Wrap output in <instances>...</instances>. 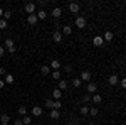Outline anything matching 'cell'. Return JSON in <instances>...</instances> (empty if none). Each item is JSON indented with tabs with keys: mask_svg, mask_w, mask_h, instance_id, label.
<instances>
[{
	"mask_svg": "<svg viewBox=\"0 0 126 125\" xmlns=\"http://www.w3.org/2000/svg\"><path fill=\"white\" fill-rule=\"evenodd\" d=\"M9 122H10V117L7 113H2L0 115V124H9Z\"/></svg>",
	"mask_w": 126,
	"mask_h": 125,
	"instance_id": "7402d4cb",
	"label": "cell"
},
{
	"mask_svg": "<svg viewBox=\"0 0 126 125\" xmlns=\"http://www.w3.org/2000/svg\"><path fill=\"white\" fill-rule=\"evenodd\" d=\"M64 71H66V73H71V71H72V66H69V64H67V66L64 68Z\"/></svg>",
	"mask_w": 126,
	"mask_h": 125,
	"instance_id": "60d3db41",
	"label": "cell"
},
{
	"mask_svg": "<svg viewBox=\"0 0 126 125\" xmlns=\"http://www.w3.org/2000/svg\"><path fill=\"white\" fill-rule=\"evenodd\" d=\"M5 86V81H3V79H2V78H0V90H2V88Z\"/></svg>",
	"mask_w": 126,
	"mask_h": 125,
	"instance_id": "7bdbcfd3",
	"label": "cell"
},
{
	"mask_svg": "<svg viewBox=\"0 0 126 125\" xmlns=\"http://www.w3.org/2000/svg\"><path fill=\"white\" fill-rule=\"evenodd\" d=\"M108 83H109L111 86H116V85H119V78H118V75H111V76L108 78Z\"/></svg>",
	"mask_w": 126,
	"mask_h": 125,
	"instance_id": "3957f363",
	"label": "cell"
},
{
	"mask_svg": "<svg viewBox=\"0 0 126 125\" xmlns=\"http://www.w3.org/2000/svg\"><path fill=\"white\" fill-rule=\"evenodd\" d=\"M7 75V69L5 68H0V76H5Z\"/></svg>",
	"mask_w": 126,
	"mask_h": 125,
	"instance_id": "8d00e7d4",
	"label": "cell"
},
{
	"mask_svg": "<svg viewBox=\"0 0 126 125\" xmlns=\"http://www.w3.org/2000/svg\"><path fill=\"white\" fill-rule=\"evenodd\" d=\"M14 125H24V124H22V118H17V120H14Z\"/></svg>",
	"mask_w": 126,
	"mask_h": 125,
	"instance_id": "f35d334b",
	"label": "cell"
},
{
	"mask_svg": "<svg viewBox=\"0 0 126 125\" xmlns=\"http://www.w3.org/2000/svg\"><path fill=\"white\" fill-rule=\"evenodd\" d=\"M50 118H52V120H59V118H61V112L52 108V110H50Z\"/></svg>",
	"mask_w": 126,
	"mask_h": 125,
	"instance_id": "2e32d148",
	"label": "cell"
},
{
	"mask_svg": "<svg viewBox=\"0 0 126 125\" xmlns=\"http://www.w3.org/2000/svg\"><path fill=\"white\" fill-rule=\"evenodd\" d=\"M62 34H66V36H71V34H72V27H69V25H64V27H62Z\"/></svg>",
	"mask_w": 126,
	"mask_h": 125,
	"instance_id": "cb8c5ba5",
	"label": "cell"
},
{
	"mask_svg": "<svg viewBox=\"0 0 126 125\" xmlns=\"http://www.w3.org/2000/svg\"><path fill=\"white\" fill-rule=\"evenodd\" d=\"M69 125H79V120L78 118H71L69 120Z\"/></svg>",
	"mask_w": 126,
	"mask_h": 125,
	"instance_id": "d590c367",
	"label": "cell"
},
{
	"mask_svg": "<svg viewBox=\"0 0 126 125\" xmlns=\"http://www.w3.org/2000/svg\"><path fill=\"white\" fill-rule=\"evenodd\" d=\"M52 78H54L56 81H59V79H61V71H52Z\"/></svg>",
	"mask_w": 126,
	"mask_h": 125,
	"instance_id": "4dcf8cb0",
	"label": "cell"
},
{
	"mask_svg": "<svg viewBox=\"0 0 126 125\" xmlns=\"http://www.w3.org/2000/svg\"><path fill=\"white\" fill-rule=\"evenodd\" d=\"M52 105H54V100H46V106L52 110Z\"/></svg>",
	"mask_w": 126,
	"mask_h": 125,
	"instance_id": "e575fe53",
	"label": "cell"
},
{
	"mask_svg": "<svg viewBox=\"0 0 126 125\" xmlns=\"http://www.w3.org/2000/svg\"><path fill=\"white\" fill-rule=\"evenodd\" d=\"M3 81H5V85H14L15 78H14V75H12V73H7V75H5V78H3Z\"/></svg>",
	"mask_w": 126,
	"mask_h": 125,
	"instance_id": "9c48e42d",
	"label": "cell"
},
{
	"mask_svg": "<svg viewBox=\"0 0 126 125\" xmlns=\"http://www.w3.org/2000/svg\"><path fill=\"white\" fill-rule=\"evenodd\" d=\"M76 27H78V29H84V27H86V19H84L82 15L76 17Z\"/></svg>",
	"mask_w": 126,
	"mask_h": 125,
	"instance_id": "7a4b0ae2",
	"label": "cell"
},
{
	"mask_svg": "<svg viewBox=\"0 0 126 125\" xmlns=\"http://www.w3.org/2000/svg\"><path fill=\"white\" fill-rule=\"evenodd\" d=\"M96 91H97L96 83H87V93H96Z\"/></svg>",
	"mask_w": 126,
	"mask_h": 125,
	"instance_id": "9a60e30c",
	"label": "cell"
},
{
	"mask_svg": "<svg viewBox=\"0 0 126 125\" xmlns=\"http://www.w3.org/2000/svg\"><path fill=\"white\" fill-rule=\"evenodd\" d=\"M7 52H9V54H15V46L10 48V49H7Z\"/></svg>",
	"mask_w": 126,
	"mask_h": 125,
	"instance_id": "ab89813d",
	"label": "cell"
},
{
	"mask_svg": "<svg viewBox=\"0 0 126 125\" xmlns=\"http://www.w3.org/2000/svg\"><path fill=\"white\" fill-rule=\"evenodd\" d=\"M15 44H14V41L12 39H5L3 41V48H7V49H10V48H14Z\"/></svg>",
	"mask_w": 126,
	"mask_h": 125,
	"instance_id": "44dd1931",
	"label": "cell"
},
{
	"mask_svg": "<svg viewBox=\"0 0 126 125\" xmlns=\"http://www.w3.org/2000/svg\"><path fill=\"white\" fill-rule=\"evenodd\" d=\"M81 115H89V106H87V105L81 106Z\"/></svg>",
	"mask_w": 126,
	"mask_h": 125,
	"instance_id": "484cf974",
	"label": "cell"
},
{
	"mask_svg": "<svg viewBox=\"0 0 126 125\" xmlns=\"http://www.w3.org/2000/svg\"><path fill=\"white\" fill-rule=\"evenodd\" d=\"M37 15H35V14H30V15H27V24H29V25H35V24H37Z\"/></svg>",
	"mask_w": 126,
	"mask_h": 125,
	"instance_id": "52a82bcc",
	"label": "cell"
},
{
	"mask_svg": "<svg viewBox=\"0 0 126 125\" xmlns=\"http://www.w3.org/2000/svg\"><path fill=\"white\" fill-rule=\"evenodd\" d=\"M50 73H52V69H50L49 66H40V75H42V76H47V75H50Z\"/></svg>",
	"mask_w": 126,
	"mask_h": 125,
	"instance_id": "5bb4252c",
	"label": "cell"
},
{
	"mask_svg": "<svg viewBox=\"0 0 126 125\" xmlns=\"http://www.w3.org/2000/svg\"><path fill=\"white\" fill-rule=\"evenodd\" d=\"M32 115H34V117H40V115H42V108H40L39 105L32 106Z\"/></svg>",
	"mask_w": 126,
	"mask_h": 125,
	"instance_id": "4fadbf2b",
	"label": "cell"
},
{
	"mask_svg": "<svg viewBox=\"0 0 126 125\" xmlns=\"http://www.w3.org/2000/svg\"><path fill=\"white\" fill-rule=\"evenodd\" d=\"M0 125H9V124H0Z\"/></svg>",
	"mask_w": 126,
	"mask_h": 125,
	"instance_id": "bcb514c9",
	"label": "cell"
},
{
	"mask_svg": "<svg viewBox=\"0 0 126 125\" xmlns=\"http://www.w3.org/2000/svg\"><path fill=\"white\" fill-rule=\"evenodd\" d=\"M113 32H109V30H106L104 32V36H103V39H104V42H109V41H113Z\"/></svg>",
	"mask_w": 126,
	"mask_h": 125,
	"instance_id": "ac0fdd59",
	"label": "cell"
},
{
	"mask_svg": "<svg viewBox=\"0 0 126 125\" xmlns=\"http://www.w3.org/2000/svg\"><path fill=\"white\" fill-rule=\"evenodd\" d=\"M67 9H69V12H72V14H78L79 10H81V5H79L78 2H71Z\"/></svg>",
	"mask_w": 126,
	"mask_h": 125,
	"instance_id": "6da1fadb",
	"label": "cell"
},
{
	"mask_svg": "<svg viewBox=\"0 0 126 125\" xmlns=\"http://www.w3.org/2000/svg\"><path fill=\"white\" fill-rule=\"evenodd\" d=\"M17 112H19V113H20L22 117H24V115H27V108H25L24 105H20L19 108H17Z\"/></svg>",
	"mask_w": 126,
	"mask_h": 125,
	"instance_id": "d4e9b609",
	"label": "cell"
},
{
	"mask_svg": "<svg viewBox=\"0 0 126 125\" xmlns=\"http://www.w3.org/2000/svg\"><path fill=\"white\" fill-rule=\"evenodd\" d=\"M89 101H91V95H84V96H82V103H84V105L89 103Z\"/></svg>",
	"mask_w": 126,
	"mask_h": 125,
	"instance_id": "836d02e7",
	"label": "cell"
},
{
	"mask_svg": "<svg viewBox=\"0 0 126 125\" xmlns=\"http://www.w3.org/2000/svg\"><path fill=\"white\" fill-rule=\"evenodd\" d=\"M91 101H93L94 105H99V103L103 101V96L97 95V93H94V95H91Z\"/></svg>",
	"mask_w": 126,
	"mask_h": 125,
	"instance_id": "7c38bea8",
	"label": "cell"
},
{
	"mask_svg": "<svg viewBox=\"0 0 126 125\" xmlns=\"http://www.w3.org/2000/svg\"><path fill=\"white\" fill-rule=\"evenodd\" d=\"M22 124L24 125H32V117L30 115H24L22 117Z\"/></svg>",
	"mask_w": 126,
	"mask_h": 125,
	"instance_id": "d6986e66",
	"label": "cell"
},
{
	"mask_svg": "<svg viewBox=\"0 0 126 125\" xmlns=\"http://www.w3.org/2000/svg\"><path fill=\"white\" fill-rule=\"evenodd\" d=\"M50 14H52V17H54V19H59V17L62 15V9H61V7H54Z\"/></svg>",
	"mask_w": 126,
	"mask_h": 125,
	"instance_id": "30bf717a",
	"label": "cell"
},
{
	"mask_svg": "<svg viewBox=\"0 0 126 125\" xmlns=\"http://www.w3.org/2000/svg\"><path fill=\"white\" fill-rule=\"evenodd\" d=\"M93 44H94L96 48L103 46V44H104V39H103V36H94V39H93Z\"/></svg>",
	"mask_w": 126,
	"mask_h": 125,
	"instance_id": "8992f818",
	"label": "cell"
},
{
	"mask_svg": "<svg viewBox=\"0 0 126 125\" xmlns=\"http://www.w3.org/2000/svg\"><path fill=\"white\" fill-rule=\"evenodd\" d=\"M3 12H5V10H3V9H0V19H3Z\"/></svg>",
	"mask_w": 126,
	"mask_h": 125,
	"instance_id": "ee69618b",
	"label": "cell"
},
{
	"mask_svg": "<svg viewBox=\"0 0 126 125\" xmlns=\"http://www.w3.org/2000/svg\"><path fill=\"white\" fill-rule=\"evenodd\" d=\"M52 108H54V110H61V108H62V103H61L59 100H54V105H52Z\"/></svg>",
	"mask_w": 126,
	"mask_h": 125,
	"instance_id": "4316f807",
	"label": "cell"
},
{
	"mask_svg": "<svg viewBox=\"0 0 126 125\" xmlns=\"http://www.w3.org/2000/svg\"><path fill=\"white\" fill-rule=\"evenodd\" d=\"M97 113H99V110H97L96 106H93V108H89V115H91V117H96Z\"/></svg>",
	"mask_w": 126,
	"mask_h": 125,
	"instance_id": "83f0119b",
	"label": "cell"
},
{
	"mask_svg": "<svg viewBox=\"0 0 126 125\" xmlns=\"http://www.w3.org/2000/svg\"><path fill=\"white\" fill-rule=\"evenodd\" d=\"M79 79H81V81H91V73H89V71H81Z\"/></svg>",
	"mask_w": 126,
	"mask_h": 125,
	"instance_id": "8fae6325",
	"label": "cell"
},
{
	"mask_svg": "<svg viewBox=\"0 0 126 125\" xmlns=\"http://www.w3.org/2000/svg\"><path fill=\"white\" fill-rule=\"evenodd\" d=\"M12 15H14V14H12L10 10H5V12H3V19H5V20H10V19H12Z\"/></svg>",
	"mask_w": 126,
	"mask_h": 125,
	"instance_id": "f1b7e54d",
	"label": "cell"
},
{
	"mask_svg": "<svg viewBox=\"0 0 126 125\" xmlns=\"http://www.w3.org/2000/svg\"><path fill=\"white\" fill-rule=\"evenodd\" d=\"M119 85H121V88H126V78H123V79L119 81Z\"/></svg>",
	"mask_w": 126,
	"mask_h": 125,
	"instance_id": "74e56055",
	"label": "cell"
},
{
	"mask_svg": "<svg viewBox=\"0 0 126 125\" xmlns=\"http://www.w3.org/2000/svg\"><path fill=\"white\" fill-rule=\"evenodd\" d=\"M5 27H7V20H5V19H0V30H3Z\"/></svg>",
	"mask_w": 126,
	"mask_h": 125,
	"instance_id": "d6a6232c",
	"label": "cell"
},
{
	"mask_svg": "<svg viewBox=\"0 0 126 125\" xmlns=\"http://www.w3.org/2000/svg\"><path fill=\"white\" fill-rule=\"evenodd\" d=\"M87 125H96V124H93V122H91V124H87Z\"/></svg>",
	"mask_w": 126,
	"mask_h": 125,
	"instance_id": "f6af8a7d",
	"label": "cell"
},
{
	"mask_svg": "<svg viewBox=\"0 0 126 125\" xmlns=\"http://www.w3.org/2000/svg\"><path fill=\"white\" fill-rule=\"evenodd\" d=\"M81 83H82V81H81L79 78H74V79H72V86H74V88H79V86H81Z\"/></svg>",
	"mask_w": 126,
	"mask_h": 125,
	"instance_id": "f546056e",
	"label": "cell"
},
{
	"mask_svg": "<svg viewBox=\"0 0 126 125\" xmlns=\"http://www.w3.org/2000/svg\"><path fill=\"white\" fill-rule=\"evenodd\" d=\"M32 125H39V124H32Z\"/></svg>",
	"mask_w": 126,
	"mask_h": 125,
	"instance_id": "7dc6e473",
	"label": "cell"
},
{
	"mask_svg": "<svg viewBox=\"0 0 126 125\" xmlns=\"http://www.w3.org/2000/svg\"><path fill=\"white\" fill-rule=\"evenodd\" d=\"M3 54H5V48H3V46H0V58H2Z\"/></svg>",
	"mask_w": 126,
	"mask_h": 125,
	"instance_id": "b9f144b4",
	"label": "cell"
},
{
	"mask_svg": "<svg viewBox=\"0 0 126 125\" xmlns=\"http://www.w3.org/2000/svg\"><path fill=\"white\" fill-rule=\"evenodd\" d=\"M52 41H54V42H62V32H59V30H54V32H52Z\"/></svg>",
	"mask_w": 126,
	"mask_h": 125,
	"instance_id": "5b68a950",
	"label": "cell"
},
{
	"mask_svg": "<svg viewBox=\"0 0 126 125\" xmlns=\"http://www.w3.org/2000/svg\"><path fill=\"white\" fill-rule=\"evenodd\" d=\"M35 15H37V19H39V20H44L46 17H47V12H46V10H39Z\"/></svg>",
	"mask_w": 126,
	"mask_h": 125,
	"instance_id": "603a6c76",
	"label": "cell"
},
{
	"mask_svg": "<svg viewBox=\"0 0 126 125\" xmlns=\"http://www.w3.org/2000/svg\"><path fill=\"white\" fill-rule=\"evenodd\" d=\"M57 88L62 91V90H67V81H64V79H59L57 81Z\"/></svg>",
	"mask_w": 126,
	"mask_h": 125,
	"instance_id": "e0dca14e",
	"label": "cell"
},
{
	"mask_svg": "<svg viewBox=\"0 0 126 125\" xmlns=\"http://www.w3.org/2000/svg\"><path fill=\"white\" fill-rule=\"evenodd\" d=\"M49 68H50L52 71H59V69H61V61L52 59V61H50V64H49Z\"/></svg>",
	"mask_w": 126,
	"mask_h": 125,
	"instance_id": "277c9868",
	"label": "cell"
},
{
	"mask_svg": "<svg viewBox=\"0 0 126 125\" xmlns=\"http://www.w3.org/2000/svg\"><path fill=\"white\" fill-rule=\"evenodd\" d=\"M52 95H54V100H61V98H62V91H61L59 88H56V90L52 91Z\"/></svg>",
	"mask_w": 126,
	"mask_h": 125,
	"instance_id": "ffe728a7",
	"label": "cell"
},
{
	"mask_svg": "<svg viewBox=\"0 0 126 125\" xmlns=\"http://www.w3.org/2000/svg\"><path fill=\"white\" fill-rule=\"evenodd\" d=\"M25 12H27V15H30V14H34V12H35V3H32V2H29V3H25Z\"/></svg>",
	"mask_w": 126,
	"mask_h": 125,
	"instance_id": "ba28073f",
	"label": "cell"
},
{
	"mask_svg": "<svg viewBox=\"0 0 126 125\" xmlns=\"http://www.w3.org/2000/svg\"><path fill=\"white\" fill-rule=\"evenodd\" d=\"M37 7H39V10H44V7H46V0H39V2H37Z\"/></svg>",
	"mask_w": 126,
	"mask_h": 125,
	"instance_id": "1f68e13d",
	"label": "cell"
}]
</instances>
